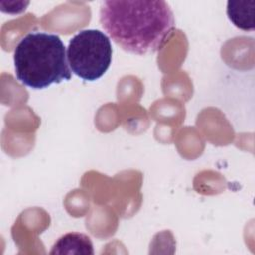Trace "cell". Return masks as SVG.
I'll list each match as a JSON object with an SVG mask.
<instances>
[{
    "label": "cell",
    "instance_id": "6da1fadb",
    "mask_svg": "<svg viewBox=\"0 0 255 255\" xmlns=\"http://www.w3.org/2000/svg\"><path fill=\"white\" fill-rule=\"evenodd\" d=\"M100 22L124 51L141 56L162 49L175 24L169 5L162 0L104 1Z\"/></svg>",
    "mask_w": 255,
    "mask_h": 255
},
{
    "label": "cell",
    "instance_id": "7a4b0ae2",
    "mask_svg": "<svg viewBox=\"0 0 255 255\" xmlns=\"http://www.w3.org/2000/svg\"><path fill=\"white\" fill-rule=\"evenodd\" d=\"M66 48L59 36L44 32L26 35L14 52L17 79L32 89H45L71 79Z\"/></svg>",
    "mask_w": 255,
    "mask_h": 255
},
{
    "label": "cell",
    "instance_id": "3957f363",
    "mask_svg": "<svg viewBox=\"0 0 255 255\" xmlns=\"http://www.w3.org/2000/svg\"><path fill=\"white\" fill-rule=\"evenodd\" d=\"M109 37L99 30H83L69 42L67 59L71 70L86 81L100 79L112 62Z\"/></svg>",
    "mask_w": 255,
    "mask_h": 255
},
{
    "label": "cell",
    "instance_id": "277c9868",
    "mask_svg": "<svg viewBox=\"0 0 255 255\" xmlns=\"http://www.w3.org/2000/svg\"><path fill=\"white\" fill-rule=\"evenodd\" d=\"M50 254H94L91 238L83 233L71 232L60 237Z\"/></svg>",
    "mask_w": 255,
    "mask_h": 255
},
{
    "label": "cell",
    "instance_id": "5b68a950",
    "mask_svg": "<svg viewBox=\"0 0 255 255\" xmlns=\"http://www.w3.org/2000/svg\"><path fill=\"white\" fill-rule=\"evenodd\" d=\"M227 15L230 21L244 31L254 30V0H236L227 2Z\"/></svg>",
    "mask_w": 255,
    "mask_h": 255
}]
</instances>
